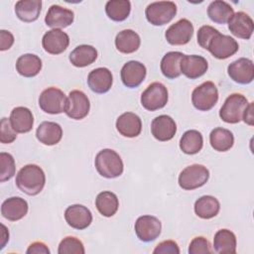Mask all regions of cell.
<instances>
[{"mask_svg":"<svg viewBox=\"0 0 254 254\" xmlns=\"http://www.w3.org/2000/svg\"><path fill=\"white\" fill-rule=\"evenodd\" d=\"M41 8V0H20L15 4V13L21 21L30 23L39 18Z\"/></svg>","mask_w":254,"mask_h":254,"instance_id":"cell-26","label":"cell"},{"mask_svg":"<svg viewBox=\"0 0 254 254\" xmlns=\"http://www.w3.org/2000/svg\"><path fill=\"white\" fill-rule=\"evenodd\" d=\"M177 14V5L172 1H158L150 3L145 15L149 23L154 26H163L171 22Z\"/></svg>","mask_w":254,"mask_h":254,"instance_id":"cell-5","label":"cell"},{"mask_svg":"<svg viewBox=\"0 0 254 254\" xmlns=\"http://www.w3.org/2000/svg\"><path fill=\"white\" fill-rule=\"evenodd\" d=\"M218 90L212 81H204L191 93V103L199 111H208L217 103Z\"/></svg>","mask_w":254,"mask_h":254,"instance_id":"cell-6","label":"cell"},{"mask_svg":"<svg viewBox=\"0 0 254 254\" xmlns=\"http://www.w3.org/2000/svg\"><path fill=\"white\" fill-rule=\"evenodd\" d=\"M90 109L88 97L81 90H71L66 99L65 114L74 120L83 119Z\"/></svg>","mask_w":254,"mask_h":254,"instance_id":"cell-10","label":"cell"},{"mask_svg":"<svg viewBox=\"0 0 254 254\" xmlns=\"http://www.w3.org/2000/svg\"><path fill=\"white\" fill-rule=\"evenodd\" d=\"M207 68V61L201 56L185 55L181 62V72L190 79L202 76Z\"/></svg>","mask_w":254,"mask_h":254,"instance_id":"cell-19","label":"cell"},{"mask_svg":"<svg viewBox=\"0 0 254 254\" xmlns=\"http://www.w3.org/2000/svg\"><path fill=\"white\" fill-rule=\"evenodd\" d=\"M116 129L124 137H137L142 130V121L140 117L133 112H125L116 120Z\"/></svg>","mask_w":254,"mask_h":254,"instance_id":"cell-23","label":"cell"},{"mask_svg":"<svg viewBox=\"0 0 254 254\" xmlns=\"http://www.w3.org/2000/svg\"><path fill=\"white\" fill-rule=\"evenodd\" d=\"M113 82L111 71L107 67H97L92 69L87 76V84L95 93L107 92Z\"/></svg>","mask_w":254,"mask_h":254,"instance_id":"cell-21","label":"cell"},{"mask_svg":"<svg viewBox=\"0 0 254 254\" xmlns=\"http://www.w3.org/2000/svg\"><path fill=\"white\" fill-rule=\"evenodd\" d=\"M218 30L214 29L213 27L211 26H208V25H204V26H201L198 31H197V43L198 45L205 49L206 50V47H207V44L209 42V40L211 39V37L217 32Z\"/></svg>","mask_w":254,"mask_h":254,"instance_id":"cell-42","label":"cell"},{"mask_svg":"<svg viewBox=\"0 0 254 254\" xmlns=\"http://www.w3.org/2000/svg\"><path fill=\"white\" fill-rule=\"evenodd\" d=\"M146 73V66L138 61L127 62L120 71L123 84L129 88L138 87L145 79Z\"/></svg>","mask_w":254,"mask_h":254,"instance_id":"cell-14","label":"cell"},{"mask_svg":"<svg viewBox=\"0 0 254 254\" xmlns=\"http://www.w3.org/2000/svg\"><path fill=\"white\" fill-rule=\"evenodd\" d=\"M46 184V176L41 167L35 164L24 166L16 176V186L28 195L40 193Z\"/></svg>","mask_w":254,"mask_h":254,"instance_id":"cell-1","label":"cell"},{"mask_svg":"<svg viewBox=\"0 0 254 254\" xmlns=\"http://www.w3.org/2000/svg\"><path fill=\"white\" fill-rule=\"evenodd\" d=\"M97 51L90 45H79L69 54V62L76 67H84L95 62Z\"/></svg>","mask_w":254,"mask_h":254,"instance_id":"cell-30","label":"cell"},{"mask_svg":"<svg viewBox=\"0 0 254 254\" xmlns=\"http://www.w3.org/2000/svg\"><path fill=\"white\" fill-rule=\"evenodd\" d=\"M66 99L65 94L60 88L48 87L39 97V106L46 113L60 114L65 110Z\"/></svg>","mask_w":254,"mask_h":254,"instance_id":"cell-9","label":"cell"},{"mask_svg":"<svg viewBox=\"0 0 254 254\" xmlns=\"http://www.w3.org/2000/svg\"><path fill=\"white\" fill-rule=\"evenodd\" d=\"M233 8L225 1H212L207 8V15L209 19L216 24H226L233 16Z\"/></svg>","mask_w":254,"mask_h":254,"instance_id":"cell-35","label":"cell"},{"mask_svg":"<svg viewBox=\"0 0 254 254\" xmlns=\"http://www.w3.org/2000/svg\"><path fill=\"white\" fill-rule=\"evenodd\" d=\"M176 132L177 124L169 115H159L151 123V133L158 141H169L174 138Z\"/></svg>","mask_w":254,"mask_h":254,"instance_id":"cell-18","label":"cell"},{"mask_svg":"<svg viewBox=\"0 0 254 254\" xmlns=\"http://www.w3.org/2000/svg\"><path fill=\"white\" fill-rule=\"evenodd\" d=\"M1 226H2V234H1V237H2L1 238V249H2L4 247L6 241L9 240V232L7 231V229H6L4 224H2Z\"/></svg>","mask_w":254,"mask_h":254,"instance_id":"cell-47","label":"cell"},{"mask_svg":"<svg viewBox=\"0 0 254 254\" xmlns=\"http://www.w3.org/2000/svg\"><path fill=\"white\" fill-rule=\"evenodd\" d=\"M36 137L40 143L47 146H53L61 141L63 137V129L61 125L56 122L44 121L38 126Z\"/></svg>","mask_w":254,"mask_h":254,"instance_id":"cell-24","label":"cell"},{"mask_svg":"<svg viewBox=\"0 0 254 254\" xmlns=\"http://www.w3.org/2000/svg\"><path fill=\"white\" fill-rule=\"evenodd\" d=\"M238 49V43L232 37L223 35L218 31L211 37L206 47V50L218 60H225L233 56Z\"/></svg>","mask_w":254,"mask_h":254,"instance_id":"cell-8","label":"cell"},{"mask_svg":"<svg viewBox=\"0 0 254 254\" xmlns=\"http://www.w3.org/2000/svg\"><path fill=\"white\" fill-rule=\"evenodd\" d=\"M95 169L100 176L106 179H114L123 173V161L119 154L112 149L99 151L94 160Z\"/></svg>","mask_w":254,"mask_h":254,"instance_id":"cell-2","label":"cell"},{"mask_svg":"<svg viewBox=\"0 0 254 254\" xmlns=\"http://www.w3.org/2000/svg\"><path fill=\"white\" fill-rule=\"evenodd\" d=\"M42 69V60L34 54H25L18 58L16 70L25 77L36 76Z\"/></svg>","mask_w":254,"mask_h":254,"instance_id":"cell-28","label":"cell"},{"mask_svg":"<svg viewBox=\"0 0 254 254\" xmlns=\"http://www.w3.org/2000/svg\"><path fill=\"white\" fill-rule=\"evenodd\" d=\"M15 160L9 153H0V182H6L15 175Z\"/></svg>","mask_w":254,"mask_h":254,"instance_id":"cell-39","label":"cell"},{"mask_svg":"<svg viewBox=\"0 0 254 254\" xmlns=\"http://www.w3.org/2000/svg\"><path fill=\"white\" fill-rule=\"evenodd\" d=\"M140 44V36L131 29L123 30L115 37V47L122 54H132L136 52Z\"/></svg>","mask_w":254,"mask_h":254,"instance_id":"cell-27","label":"cell"},{"mask_svg":"<svg viewBox=\"0 0 254 254\" xmlns=\"http://www.w3.org/2000/svg\"><path fill=\"white\" fill-rule=\"evenodd\" d=\"M131 11V3L128 0H110L105 5V12L109 19L121 22L128 18Z\"/></svg>","mask_w":254,"mask_h":254,"instance_id":"cell-37","label":"cell"},{"mask_svg":"<svg viewBox=\"0 0 254 254\" xmlns=\"http://www.w3.org/2000/svg\"><path fill=\"white\" fill-rule=\"evenodd\" d=\"M9 119L13 129L17 133L30 132L34 125V116L32 111L24 106L13 108Z\"/></svg>","mask_w":254,"mask_h":254,"instance_id":"cell-25","label":"cell"},{"mask_svg":"<svg viewBox=\"0 0 254 254\" xmlns=\"http://www.w3.org/2000/svg\"><path fill=\"white\" fill-rule=\"evenodd\" d=\"M209 179V171L206 167L193 164L186 167L179 175V186L186 190L198 189L206 184Z\"/></svg>","mask_w":254,"mask_h":254,"instance_id":"cell-4","label":"cell"},{"mask_svg":"<svg viewBox=\"0 0 254 254\" xmlns=\"http://www.w3.org/2000/svg\"><path fill=\"white\" fill-rule=\"evenodd\" d=\"M211 245L209 241L202 237V236H197L194 237L189 246V253L190 254H205V253H211Z\"/></svg>","mask_w":254,"mask_h":254,"instance_id":"cell-40","label":"cell"},{"mask_svg":"<svg viewBox=\"0 0 254 254\" xmlns=\"http://www.w3.org/2000/svg\"><path fill=\"white\" fill-rule=\"evenodd\" d=\"M26 252H27V254H50L51 253L48 246L41 241L33 242L28 247Z\"/></svg>","mask_w":254,"mask_h":254,"instance_id":"cell-45","label":"cell"},{"mask_svg":"<svg viewBox=\"0 0 254 254\" xmlns=\"http://www.w3.org/2000/svg\"><path fill=\"white\" fill-rule=\"evenodd\" d=\"M153 253H172V254H179L180 253V248L177 244V242L173 240H165L161 243H159L156 248L154 249Z\"/></svg>","mask_w":254,"mask_h":254,"instance_id":"cell-43","label":"cell"},{"mask_svg":"<svg viewBox=\"0 0 254 254\" xmlns=\"http://www.w3.org/2000/svg\"><path fill=\"white\" fill-rule=\"evenodd\" d=\"M84 246L82 242L73 236L64 238L58 249L59 254H84Z\"/></svg>","mask_w":254,"mask_h":254,"instance_id":"cell-38","label":"cell"},{"mask_svg":"<svg viewBox=\"0 0 254 254\" xmlns=\"http://www.w3.org/2000/svg\"><path fill=\"white\" fill-rule=\"evenodd\" d=\"M0 142L3 144H10L17 138V132L13 129L10 119L3 117L0 123Z\"/></svg>","mask_w":254,"mask_h":254,"instance_id":"cell-41","label":"cell"},{"mask_svg":"<svg viewBox=\"0 0 254 254\" xmlns=\"http://www.w3.org/2000/svg\"><path fill=\"white\" fill-rule=\"evenodd\" d=\"M227 72L233 81L239 84H248L254 79L253 62L246 58H240L228 65Z\"/></svg>","mask_w":254,"mask_h":254,"instance_id":"cell-13","label":"cell"},{"mask_svg":"<svg viewBox=\"0 0 254 254\" xmlns=\"http://www.w3.org/2000/svg\"><path fill=\"white\" fill-rule=\"evenodd\" d=\"M185 55L181 52H169L161 61V71L167 78L174 79L181 75V62Z\"/></svg>","mask_w":254,"mask_h":254,"instance_id":"cell-31","label":"cell"},{"mask_svg":"<svg viewBox=\"0 0 254 254\" xmlns=\"http://www.w3.org/2000/svg\"><path fill=\"white\" fill-rule=\"evenodd\" d=\"M236 236L229 229H220L214 234L213 248L219 254L236 253Z\"/></svg>","mask_w":254,"mask_h":254,"instance_id":"cell-29","label":"cell"},{"mask_svg":"<svg viewBox=\"0 0 254 254\" xmlns=\"http://www.w3.org/2000/svg\"><path fill=\"white\" fill-rule=\"evenodd\" d=\"M95 206L100 214L105 217L113 216L119 206V200L117 195L112 191H101L95 198Z\"/></svg>","mask_w":254,"mask_h":254,"instance_id":"cell-33","label":"cell"},{"mask_svg":"<svg viewBox=\"0 0 254 254\" xmlns=\"http://www.w3.org/2000/svg\"><path fill=\"white\" fill-rule=\"evenodd\" d=\"M203 146V138L200 132L197 130L186 131L181 140L180 148L187 155H194L198 153Z\"/></svg>","mask_w":254,"mask_h":254,"instance_id":"cell-36","label":"cell"},{"mask_svg":"<svg viewBox=\"0 0 254 254\" xmlns=\"http://www.w3.org/2000/svg\"><path fill=\"white\" fill-rule=\"evenodd\" d=\"M14 44V36L11 32L6 30L0 31V50L6 51L9 50Z\"/></svg>","mask_w":254,"mask_h":254,"instance_id":"cell-44","label":"cell"},{"mask_svg":"<svg viewBox=\"0 0 254 254\" xmlns=\"http://www.w3.org/2000/svg\"><path fill=\"white\" fill-rule=\"evenodd\" d=\"M209 142L215 151L226 152L232 148L234 144V136L230 130L217 127L210 132Z\"/></svg>","mask_w":254,"mask_h":254,"instance_id":"cell-34","label":"cell"},{"mask_svg":"<svg viewBox=\"0 0 254 254\" xmlns=\"http://www.w3.org/2000/svg\"><path fill=\"white\" fill-rule=\"evenodd\" d=\"M74 14L71 10L60 5H52L45 17L46 25L53 29L65 28L72 24Z\"/></svg>","mask_w":254,"mask_h":254,"instance_id":"cell-20","label":"cell"},{"mask_svg":"<svg viewBox=\"0 0 254 254\" xmlns=\"http://www.w3.org/2000/svg\"><path fill=\"white\" fill-rule=\"evenodd\" d=\"M193 35V26L188 19H180L171 25L166 33L167 42L173 46H182L188 44Z\"/></svg>","mask_w":254,"mask_h":254,"instance_id":"cell-12","label":"cell"},{"mask_svg":"<svg viewBox=\"0 0 254 254\" xmlns=\"http://www.w3.org/2000/svg\"><path fill=\"white\" fill-rule=\"evenodd\" d=\"M169 99L168 89L161 82H152L141 94V104L149 111L165 107Z\"/></svg>","mask_w":254,"mask_h":254,"instance_id":"cell-7","label":"cell"},{"mask_svg":"<svg viewBox=\"0 0 254 254\" xmlns=\"http://www.w3.org/2000/svg\"><path fill=\"white\" fill-rule=\"evenodd\" d=\"M249 104L247 98L240 93L230 94L219 110V117L222 121L230 124L238 123L242 120L243 113Z\"/></svg>","mask_w":254,"mask_h":254,"instance_id":"cell-3","label":"cell"},{"mask_svg":"<svg viewBox=\"0 0 254 254\" xmlns=\"http://www.w3.org/2000/svg\"><path fill=\"white\" fill-rule=\"evenodd\" d=\"M220 209L218 199L212 195H202L194 202V212L202 219H210L216 216Z\"/></svg>","mask_w":254,"mask_h":254,"instance_id":"cell-32","label":"cell"},{"mask_svg":"<svg viewBox=\"0 0 254 254\" xmlns=\"http://www.w3.org/2000/svg\"><path fill=\"white\" fill-rule=\"evenodd\" d=\"M228 29L235 37L249 40L253 34L254 23L248 14L239 11L234 13L228 21Z\"/></svg>","mask_w":254,"mask_h":254,"instance_id":"cell-17","label":"cell"},{"mask_svg":"<svg viewBox=\"0 0 254 254\" xmlns=\"http://www.w3.org/2000/svg\"><path fill=\"white\" fill-rule=\"evenodd\" d=\"M64 219L66 223L78 230L87 228L92 222L91 211L82 204H72L64 210Z\"/></svg>","mask_w":254,"mask_h":254,"instance_id":"cell-15","label":"cell"},{"mask_svg":"<svg viewBox=\"0 0 254 254\" xmlns=\"http://www.w3.org/2000/svg\"><path fill=\"white\" fill-rule=\"evenodd\" d=\"M161 221L153 215L139 216L135 222V233L143 242L154 241L161 234Z\"/></svg>","mask_w":254,"mask_h":254,"instance_id":"cell-11","label":"cell"},{"mask_svg":"<svg viewBox=\"0 0 254 254\" xmlns=\"http://www.w3.org/2000/svg\"><path fill=\"white\" fill-rule=\"evenodd\" d=\"M69 45L68 35L61 29L48 31L42 39L44 50L51 55H60L64 53Z\"/></svg>","mask_w":254,"mask_h":254,"instance_id":"cell-16","label":"cell"},{"mask_svg":"<svg viewBox=\"0 0 254 254\" xmlns=\"http://www.w3.org/2000/svg\"><path fill=\"white\" fill-rule=\"evenodd\" d=\"M28 202L20 196H12L5 199L1 205V214L10 221L22 219L28 212Z\"/></svg>","mask_w":254,"mask_h":254,"instance_id":"cell-22","label":"cell"},{"mask_svg":"<svg viewBox=\"0 0 254 254\" xmlns=\"http://www.w3.org/2000/svg\"><path fill=\"white\" fill-rule=\"evenodd\" d=\"M242 119H243V121L246 124H248L250 126L253 125V120H254V116H253V102H250L247 105V107H246V109H245V111L243 113Z\"/></svg>","mask_w":254,"mask_h":254,"instance_id":"cell-46","label":"cell"}]
</instances>
